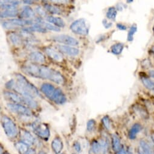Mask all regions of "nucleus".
<instances>
[{
    "label": "nucleus",
    "instance_id": "nucleus-35",
    "mask_svg": "<svg viewBox=\"0 0 154 154\" xmlns=\"http://www.w3.org/2000/svg\"><path fill=\"white\" fill-rule=\"evenodd\" d=\"M135 109L140 116H142L143 117H146L147 116V113L146 112L144 109L143 108H142L141 106H139V107L137 106V107H135Z\"/></svg>",
    "mask_w": 154,
    "mask_h": 154
},
{
    "label": "nucleus",
    "instance_id": "nucleus-2",
    "mask_svg": "<svg viewBox=\"0 0 154 154\" xmlns=\"http://www.w3.org/2000/svg\"><path fill=\"white\" fill-rule=\"evenodd\" d=\"M15 80L11 79L5 86L7 89L14 90L16 93L30 98L41 97V94L37 88L30 82L26 77L20 73L15 74Z\"/></svg>",
    "mask_w": 154,
    "mask_h": 154
},
{
    "label": "nucleus",
    "instance_id": "nucleus-23",
    "mask_svg": "<svg viewBox=\"0 0 154 154\" xmlns=\"http://www.w3.org/2000/svg\"><path fill=\"white\" fill-rule=\"evenodd\" d=\"M125 47V45L123 43L118 42L116 43L114 45H112L111 47V51L112 54L115 55H119L120 54Z\"/></svg>",
    "mask_w": 154,
    "mask_h": 154
},
{
    "label": "nucleus",
    "instance_id": "nucleus-29",
    "mask_svg": "<svg viewBox=\"0 0 154 154\" xmlns=\"http://www.w3.org/2000/svg\"><path fill=\"white\" fill-rule=\"evenodd\" d=\"M137 31V27L135 24H133L129 29V30L128 33V37L127 40L129 42H132L134 39V36L135 34V33Z\"/></svg>",
    "mask_w": 154,
    "mask_h": 154
},
{
    "label": "nucleus",
    "instance_id": "nucleus-6",
    "mask_svg": "<svg viewBox=\"0 0 154 154\" xmlns=\"http://www.w3.org/2000/svg\"><path fill=\"white\" fill-rule=\"evenodd\" d=\"M70 30L75 34L86 36L89 33V27L87 21L84 18H80L74 21L69 27Z\"/></svg>",
    "mask_w": 154,
    "mask_h": 154
},
{
    "label": "nucleus",
    "instance_id": "nucleus-12",
    "mask_svg": "<svg viewBox=\"0 0 154 154\" xmlns=\"http://www.w3.org/2000/svg\"><path fill=\"white\" fill-rule=\"evenodd\" d=\"M45 52L50 59L57 62H62L63 61V58L61 53L50 47L45 48Z\"/></svg>",
    "mask_w": 154,
    "mask_h": 154
},
{
    "label": "nucleus",
    "instance_id": "nucleus-32",
    "mask_svg": "<svg viewBox=\"0 0 154 154\" xmlns=\"http://www.w3.org/2000/svg\"><path fill=\"white\" fill-rule=\"evenodd\" d=\"M96 122L94 120L91 119L90 120L87 124V129L88 131L89 132H92L94 130L95 127H96Z\"/></svg>",
    "mask_w": 154,
    "mask_h": 154
},
{
    "label": "nucleus",
    "instance_id": "nucleus-39",
    "mask_svg": "<svg viewBox=\"0 0 154 154\" xmlns=\"http://www.w3.org/2000/svg\"><path fill=\"white\" fill-rule=\"evenodd\" d=\"M116 27L118 29L120 30H126L127 29V27L122 23H117L116 24Z\"/></svg>",
    "mask_w": 154,
    "mask_h": 154
},
{
    "label": "nucleus",
    "instance_id": "nucleus-33",
    "mask_svg": "<svg viewBox=\"0 0 154 154\" xmlns=\"http://www.w3.org/2000/svg\"><path fill=\"white\" fill-rule=\"evenodd\" d=\"M102 123H103L104 127L106 129L110 130V129H111V122H110V119H109V117L108 116L103 117L102 119Z\"/></svg>",
    "mask_w": 154,
    "mask_h": 154
},
{
    "label": "nucleus",
    "instance_id": "nucleus-9",
    "mask_svg": "<svg viewBox=\"0 0 154 154\" xmlns=\"http://www.w3.org/2000/svg\"><path fill=\"white\" fill-rule=\"evenodd\" d=\"M51 39L55 42L61 43L68 46H77L79 42L75 38L68 35H57L51 37Z\"/></svg>",
    "mask_w": 154,
    "mask_h": 154
},
{
    "label": "nucleus",
    "instance_id": "nucleus-43",
    "mask_svg": "<svg viewBox=\"0 0 154 154\" xmlns=\"http://www.w3.org/2000/svg\"><path fill=\"white\" fill-rule=\"evenodd\" d=\"M149 75L152 78H154V70H150L149 71Z\"/></svg>",
    "mask_w": 154,
    "mask_h": 154
},
{
    "label": "nucleus",
    "instance_id": "nucleus-8",
    "mask_svg": "<svg viewBox=\"0 0 154 154\" xmlns=\"http://www.w3.org/2000/svg\"><path fill=\"white\" fill-rule=\"evenodd\" d=\"M32 128L35 134L39 137L45 140H48L50 132L47 125L41 123L39 122H35L32 125Z\"/></svg>",
    "mask_w": 154,
    "mask_h": 154
},
{
    "label": "nucleus",
    "instance_id": "nucleus-5",
    "mask_svg": "<svg viewBox=\"0 0 154 154\" xmlns=\"http://www.w3.org/2000/svg\"><path fill=\"white\" fill-rule=\"evenodd\" d=\"M1 122L4 131L7 136L11 138H14L18 135V129L15 123L9 117L2 116Z\"/></svg>",
    "mask_w": 154,
    "mask_h": 154
},
{
    "label": "nucleus",
    "instance_id": "nucleus-34",
    "mask_svg": "<svg viewBox=\"0 0 154 154\" xmlns=\"http://www.w3.org/2000/svg\"><path fill=\"white\" fill-rule=\"evenodd\" d=\"M101 147H102V150L103 152V153H106V150H108V143L106 140L105 139H101V140L99 141Z\"/></svg>",
    "mask_w": 154,
    "mask_h": 154
},
{
    "label": "nucleus",
    "instance_id": "nucleus-31",
    "mask_svg": "<svg viewBox=\"0 0 154 154\" xmlns=\"http://www.w3.org/2000/svg\"><path fill=\"white\" fill-rule=\"evenodd\" d=\"M40 24H41L45 29H46L47 30H50L51 31H54V32H59L60 30V28L50 24V23H44L43 21H42L41 23H39Z\"/></svg>",
    "mask_w": 154,
    "mask_h": 154
},
{
    "label": "nucleus",
    "instance_id": "nucleus-4",
    "mask_svg": "<svg viewBox=\"0 0 154 154\" xmlns=\"http://www.w3.org/2000/svg\"><path fill=\"white\" fill-rule=\"evenodd\" d=\"M3 95L6 100L13 103L27 106L32 109H36L38 106V103L32 98L25 97L16 93L11 92L9 91H5L3 93Z\"/></svg>",
    "mask_w": 154,
    "mask_h": 154
},
{
    "label": "nucleus",
    "instance_id": "nucleus-24",
    "mask_svg": "<svg viewBox=\"0 0 154 154\" xmlns=\"http://www.w3.org/2000/svg\"><path fill=\"white\" fill-rule=\"evenodd\" d=\"M140 147L142 149V152L144 154H154V151L150 146L145 141L141 140L140 143Z\"/></svg>",
    "mask_w": 154,
    "mask_h": 154
},
{
    "label": "nucleus",
    "instance_id": "nucleus-16",
    "mask_svg": "<svg viewBox=\"0 0 154 154\" xmlns=\"http://www.w3.org/2000/svg\"><path fill=\"white\" fill-rule=\"evenodd\" d=\"M46 20L47 21V22L59 28H63L65 26L64 21L60 17L54 16H47L46 18Z\"/></svg>",
    "mask_w": 154,
    "mask_h": 154
},
{
    "label": "nucleus",
    "instance_id": "nucleus-37",
    "mask_svg": "<svg viewBox=\"0 0 154 154\" xmlns=\"http://www.w3.org/2000/svg\"><path fill=\"white\" fill-rule=\"evenodd\" d=\"M102 24H103L104 27L105 29H109L112 26V23H111V22H108L106 19H103L102 20Z\"/></svg>",
    "mask_w": 154,
    "mask_h": 154
},
{
    "label": "nucleus",
    "instance_id": "nucleus-27",
    "mask_svg": "<svg viewBox=\"0 0 154 154\" xmlns=\"http://www.w3.org/2000/svg\"><path fill=\"white\" fill-rule=\"evenodd\" d=\"M112 148L115 152H119L120 149V140L119 137L115 134L112 135Z\"/></svg>",
    "mask_w": 154,
    "mask_h": 154
},
{
    "label": "nucleus",
    "instance_id": "nucleus-50",
    "mask_svg": "<svg viewBox=\"0 0 154 154\" xmlns=\"http://www.w3.org/2000/svg\"><path fill=\"white\" fill-rule=\"evenodd\" d=\"M3 154H9V153H3Z\"/></svg>",
    "mask_w": 154,
    "mask_h": 154
},
{
    "label": "nucleus",
    "instance_id": "nucleus-48",
    "mask_svg": "<svg viewBox=\"0 0 154 154\" xmlns=\"http://www.w3.org/2000/svg\"><path fill=\"white\" fill-rule=\"evenodd\" d=\"M138 154H144V153L143 152H140Z\"/></svg>",
    "mask_w": 154,
    "mask_h": 154
},
{
    "label": "nucleus",
    "instance_id": "nucleus-41",
    "mask_svg": "<svg viewBox=\"0 0 154 154\" xmlns=\"http://www.w3.org/2000/svg\"><path fill=\"white\" fill-rule=\"evenodd\" d=\"M117 9L119 11H122L123 9V7L122 6L121 4H119L117 5Z\"/></svg>",
    "mask_w": 154,
    "mask_h": 154
},
{
    "label": "nucleus",
    "instance_id": "nucleus-22",
    "mask_svg": "<svg viewBox=\"0 0 154 154\" xmlns=\"http://www.w3.org/2000/svg\"><path fill=\"white\" fill-rule=\"evenodd\" d=\"M15 147L20 154H26L29 149V145L23 142L20 141L15 144Z\"/></svg>",
    "mask_w": 154,
    "mask_h": 154
},
{
    "label": "nucleus",
    "instance_id": "nucleus-21",
    "mask_svg": "<svg viewBox=\"0 0 154 154\" xmlns=\"http://www.w3.org/2000/svg\"><path fill=\"white\" fill-rule=\"evenodd\" d=\"M141 130V126L140 124L136 123L134 125L129 131V134H128L129 138L131 140L135 139L137 137V135L138 134V132H140Z\"/></svg>",
    "mask_w": 154,
    "mask_h": 154
},
{
    "label": "nucleus",
    "instance_id": "nucleus-17",
    "mask_svg": "<svg viewBox=\"0 0 154 154\" xmlns=\"http://www.w3.org/2000/svg\"><path fill=\"white\" fill-rule=\"evenodd\" d=\"M35 17V13L33 10L29 6H26L23 9L20 14V18L24 20H28L33 18Z\"/></svg>",
    "mask_w": 154,
    "mask_h": 154
},
{
    "label": "nucleus",
    "instance_id": "nucleus-45",
    "mask_svg": "<svg viewBox=\"0 0 154 154\" xmlns=\"http://www.w3.org/2000/svg\"><path fill=\"white\" fill-rule=\"evenodd\" d=\"M38 154H47V153L45 152H44V151H41Z\"/></svg>",
    "mask_w": 154,
    "mask_h": 154
},
{
    "label": "nucleus",
    "instance_id": "nucleus-14",
    "mask_svg": "<svg viewBox=\"0 0 154 154\" xmlns=\"http://www.w3.org/2000/svg\"><path fill=\"white\" fill-rule=\"evenodd\" d=\"M20 134L23 142L27 144L28 145H32L34 143L35 139L33 135L29 131L25 129H21Z\"/></svg>",
    "mask_w": 154,
    "mask_h": 154
},
{
    "label": "nucleus",
    "instance_id": "nucleus-10",
    "mask_svg": "<svg viewBox=\"0 0 154 154\" xmlns=\"http://www.w3.org/2000/svg\"><path fill=\"white\" fill-rule=\"evenodd\" d=\"M7 106L12 112L18 115L26 117H30L32 116V112L24 105L10 103L7 104Z\"/></svg>",
    "mask_w": 154,
    "mask_h": 154
},
{
    "label": "nucleus",
    "instance_id": "nucleus-20",
    "mask_svg": "<svg viewBox=\"0 0 154 154\" xmlns=\"http://www.w3.org/2000/svg\"><path fill=\"white\" fill-rule=\"evenodd\" d=\"M18 14V11L16 8L5 10L1 12V18H14L16 17Z\"/></svg>",
    "mask_w": 154,
    "mask_h": 154
},
{
    "label": "nucleus",
    "instance_id": "nucleus-47",
    "mask_svg": "<svg viewBox=\"0 0 154 154\" xmlns=\"http://www.w3.org/2000/svg\"><path fill=\"white\" fill-rule=\"evenodd\" d=\"M132 2H133V1L132 0H129V1H127V3H132Z\"/></svg>",
    "mask_w": 154,
    "mask_h": 154
},
{
    "label": "nucleus",
    "instance_id": "nucleus-51",
    "mask_svg": "<svg viewBox=\"0 0 154 154\" xmlns=\"http://www.w3.org/2000/svg\"><path fill=\"white\" fill-rule=\"evenodd\" d=\"M62 154H63V153H62Z\"/></svg>",
    "mask_w": 154,
    "mask_h": 154
},
{
    "label": "nucleus",
    "instance_id": "nucleus-38",
    "mask_svg": "<svg viewBox=\"0 0 154 154\" xmlns=\"http://www.w3.org/2000/svg\"><path fill=\"white\" fill-rule=\"evenodd\" d=\"M74 149L77 151L79 152L81 150V144L78 142V141H75L74 144Z\"/></svg>",
    "mask_w": 154,
    "mask_h": 154
},
{
    "label": "nucleus",
    "instance_id": "nucleus-36",
    "mask_svg": "<svg viewBox=\"0 0 154 154\" xmlns=\"http://www.w3.org/2000/svg\"><path fill=\"white\" fill-rule=\"evenodd\" d=\"M36 12L41 16L42 17H44V16H45L46 15V12H45V11L40 6H38L37 8H36Z\"/></svg>",
    "mask_w": 154,
    "mask_h": 154
},
{
    "label": "nucleus",
    "instance_id": "nucleus-30",
    "mask_svg": "<svg viewBox=\"0 0 154 154\" xmlns=\"http://www.w3.org/2000/svg\"><path fill=\"white\" fill-rule=\"evenodd\" d=\"M91 150L95 154H98L102 151V147L100 143L97 141H93L91 143Z\"/></svg>",
    "mask_w": 154,
    "mask_h": 154
},
{
    "label": "nucleus",
    "instance_id": "nucleus-46",
    "mask_svg": "<svg viewBox=\"0 0 154 154\" xmlns=\"http://www.w3.org/2000/svg\"><path fill=\"white\" fill-rule=\"evenodd\" d=\"M151 50H152V53L154 54V46L152 48V49H151Z\"/></svg>",
    "mask_w": 154,
    "mask_h": 154
},
{
    "label": "nucleus",
    "instance_id": "nucleus-18",
    "mask_svg": "<svg viewBox=\"0 0 154 154\" xmlns=\"http://www.w3.org/2000/svg\"><path fill=\"white\" fill-rule=\"evenodd\" d=\"M51 148L56 154H59L63 149V142L59 137H56L51 142Z\"/></svg>",
    "mask_w": 154,
    "mask_h": 154
},
{
    "label": "nucleus",
    "instance_id": "nucleus-19",
    "mask_svg": "<svg viewBox=\"0 0 154 154\" xmlns=\"http://www.w3.org/2000/svg\"><path fill=\"white\" fill-rule=\"evenodd\" d=\"M9 39L11 42V43L14 45H20L23 43V40L21 36H20L18 34L12 32L9 35Z\"/></svg>",
    "mask_w": 154,
    "mask_h": 154
},
{
    "label": "nucleus",
    "instance_id": "nucleus-42",
    "mask_svg": "<svg viewBox=\"0 0 154 154\" xmlns=\"http://www.w3.org/2000/svg\"><path fill=\"white\" fill-rule=\"evenodd\" d=\"M26 154H36V152L34 149H30Z\"/></svg>",
    "mask_w": 154,
    "mask_h": 154
},
{
    "label": "nucleus",
    "instance_id": "nucleus-44",
    "mask_svg": "<svg viewBox=\"0 0 154 154\" xmlns=\"http://www.w3.org/2000/svg\"><path fill=\"white\" fill-rule=\"evenodd\" d=\"M23 3L26 5H32V4H33L34 2H33V1H23Z\"/></svg>",
    "mask_w": 154,
    "mask_h": 154
},
{
    "label": "nucleus",
    "instance_id": "nucleus-7",
    "mask_svg": "<svg viewBox=\"0 0 154 154\" xmlns=\"http://www.w3.org/2000/svg\"><path fill=\"white\" fill-rule=\"evenodd\" d=\"M33 21L30 20H24L21 18L9 19L2 22V26L6 29H16L18 27H25L26 26L33 25Z\"/></svg>",
    "mask_w": 154,
    "mask_h": 154
},
{
    "label": "nucleus",
    "instance_id": "nucleus-3",
    "mask_svg": "<svg viewBox=\"0 0 154 154\" xmlns=\"http://www.w3.org/2000/svg\"><path fill=\"white\" fill-rule=\"evenodd\" d=\"M41 90L49 100L56 104L63 105L66 102V97L62 91L59 88H55L50 84H43L41 85Z\"/></svg>",
    "mask_w": 154,
    "mask_h": 154
},
{
    "label": "nucleus",
    "instance_id": "nucleus-11",
    "mask_svg": "<svg viewBox=\"0 0 154 154\" xmlns=\"http://www.w3.org/2000/svg\"><path fill=\"white\" fill-rule=\"evenodd\" d=\"M57 48L60 52L70 56H78L80 52L78 48H75L71 46H68L65 45H57Z\"/></svg>",
    "mask_w": 154,
    "mask_h": 154
},
{
    "label": "nucleus",
    "instance_id": "nucleus-15",
    "mask_svg": "<svg viewBox=\"0 0 154 154\" xmlns=\"http://www.w3.org/2000/svg\"><path fill=\"white\" fill-rule=\"evenodd\" d=\"M23 31L26 32L28 33L38 32V33H45L47 32V30L46 29H45L41 24L35 23L32 26H30L28 27H24V29H23Z\"/></svg>",
    "mask_w": 154,
    "mask_h": 154
},
{
    "label": "nucleus",
    "instance_id": "nucleus-49",
    "mask_svg": "<svg viewBox=\"0 0 154 154\" xmlns=\"http://www.w3.org/2000/svg\"><path fill=\"white\" fill-rule=\"evenodd\" d=\"M153 33H154V26H153Z\"/></svg>",
    "mask_w": 154,
    "mask_h": 154
},
{
    "label": "nucleus",
    "instance_id": "nucleus-28",
    "mask_svg": "<svg viewBox=\"0 0 154 154\" xmlns=\"http://www.w3.org/2000/svg\"><path fill=\"white\" fill-rule=\"evenodd\" d=\"M117 15V11L116 8L111 7L108 9V11L106 12V17L109 20L115 21Z\"/></svg>",
    "mask_w": 154,
    "mask_h": 154
},
{
    "label": "nucleus",
    "instance_id": "nucleus-13",
    "mask_svg": "<svg viewBox=\"0 0 154 154\" xmlns=\"http://www.w3.org/2000/svg\"><path fill=\"white\" fill-rule=\"evenodd\" d=\"M29 59L35 64H41L45 63L46 59L45 56L39 51H33L29 56Z\"/></svg>",
    "mask_w": 154,
    "mask_h": 154
},
{
    "label": "nucleus",
    "instance_id": "nucleus-1",
    "mask_svg": "<svg viewBox=\"0 0 154 154\" xmlns=\"http://www.w3.org/2000/svg\"><path fill=\"white\" fill-rule=\"evenodd\" d=\"M21 69L26 74L33 78L49 80L59 85H63L65 82L61 73L47 66L29 63L24 65Z\"/></svg>",
    "mask_w": 154,
    "mask_h": 154
},
{
    "label": "nucleus",
    "instance_id": "nucleus-40",
    "mask_svg": "<svg viewBox=\"0 0 154 154\" xmlns=\"http://www.w3.org/2000/svg\"><path fill=\"white\" fill-rule=\"evenodd\" d=\"M117 154H131L128 151L123 149H121L118 152Z\"/></svg>",
    "mask_w": 154,
    "mask_h": 154
},
{
    "label": "nucleus",
    "instance_id": "nucleus-26",
    "mask_svg": "<svg viewBox=\"0 0 154 154\" xmlns=\"http://www.w3.org/2000/svg\"><path fill=\"white\" fill-rule=\"evenodd\" d=\"M45 9L51 14H54V15H59L60 14V11L59 9L56 8V6L46 3L44 4V5Z\"/></svg>",
    "mask_w": 154,
    "mask_h": 154
},
{
    "label": "nucleus",
    "instance_id": "nucleus-25",
    "mask_svg": "<svg viewBox=\"0 0 154 154\" xmlns=\"http://www.w3.org/2000/svg\"><path fill=\"white\" fill-rule=\"evenodd\" d=\"M141 82L143 85L148 90L154 91V82L147 77H141Z\"/></svg>",
    "mask_w": 154,
    "mask_h": 154
}]
</instances>
